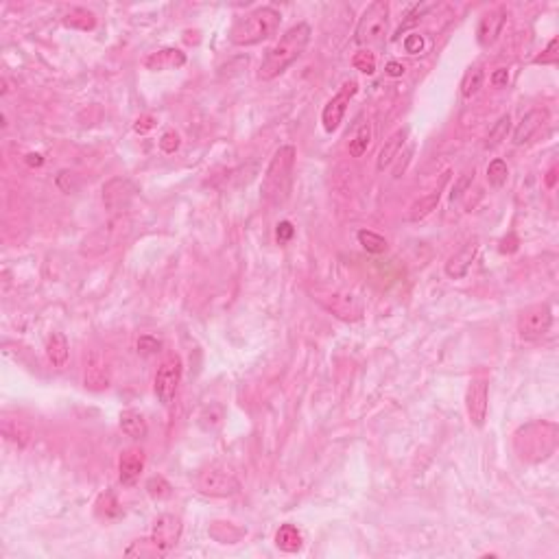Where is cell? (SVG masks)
<instances>
[{
    "instance_id": "obj_31",
    "label": "cell",
    "mask_w": 559,
    "mask_h": 559,
    "mask_svg": "<svg viewBox=\"0 0 559 559\" xmlns=\"http://www.w3.org/2000/svg\"><path fill=\"white\" fill-rule=\"evenodd\" d=\"M369 142H371V127H369V123H365V125H361L359 129H356V133L350 138L348 149H350L352 158H363V155L367 153V149H369Z\"/></svg>"
},
{
    "instance_id": "obj_23",
    "label": "cell",
    "mask_w": 559,
    "mask_h": 559,
    "mask_svg": "<svg viewBox=\"0 0 559 559\" xmlns=\"http://www.w3.org/2000/svg\"><path fill=\"white\" fill-rule=\"evenodd\" d=\"M47 356L53 367H66L70 356V343L66 339V334L61 332H53L49 341H47Z\"/></svg>"
},
{
    "instance_id": "obj_20",
    "label": "cell",
    "mask_w": 559,
    "mask_h": 559,
    "mask_svg": "<svg viewBox=\"0 0 559 559\" xmlns=\"http://www.w3.org/2000/svg\"><path fill=\"white\" fill-rule=\"evenodd\" d=\"M186 63V53L180 49H162L155 51L145 59V68L153 73H162V70H177Z\"/></svg>"
},
{
    "instance_id": "obj_33",
    "label": "cell",
    "mask_w": 559,
    "mask_h": 559,
    "mask_svg": "<svg viewBox=\"0 0 559 559\" xmlns=\"http://www.w3.org/2000/svg\"><path fill=\"white\" fill-rule=\"evenodd\" d=\"M223 419H226V411L221 405H210L199 413V426L204 431H216Z\"/></svg>"
},
{
    "instance_id": "obj_45",
    "label": "cell",
    "mask_w": 559,
    "mask_h": 559,
    "mask_svg": "<svg viewBox=\"0 0 559 559\" xmlns=\"http://www.w3.org/2000/svg\"><path fill=\"white\" fill-rule=\"evenodd\" d=\"M507 81H509V70H507V68H498L494 75H491V83H494L496 87L507 85Z\"/></svg>"
},
{
    "instance_id": "obj_48",
    "label": "cell",
    "mask_w": 559,
    "mask_h": 559,
    "mask_svg": "<svg viewBox=\"0 0 559 559\" xmlns=\"http://www.w3.org/2000/svg\"><path fill=\"white\" fill-rule=\"evenodd\" d=\"M555 180H557V168H551V171L546 173V186L553 188V186H555Z\"/></svg>"
},
{
    "instance_id": "obj_25",
    "label": "cell",
    "mask_w": 559,
    "mask_h": 559,
    "mask_svg": "<svg viewBox=\"0 0 559 559\" xmlns=\"http://www.w3.org/2000/svg\"><path fill=\"white\" fill-rule=\"evenodd\" d=\"M276 544L284 553H297L302 548V533L295 524H282L276 533Z\"/></svg>"
},
{
    "instance_id": "obj_3",
    "label": "cell",
    "mask_w": 559,
    "mask_h": 559,
    "mask_svg": "<svg viewBox=\"0 0 559 559\" xmlns=\"http://www.w3.org/2000/svg\"><path fill=\"white\" fill-rule=\"evenodd\" d=\"M513 446H516V453L522 461H546L557 448V424L544 419L524 424L513 435Z\"/></svg>"
},
{
    "instance_id": "obj_16",
    "label": "cell",
    "mask_w": 559,
    "mask_h": 559,
    "mask_svg": "<svg viewBox=\"0 0 559 559\" xmlns=\"http://www.w3.org/2000/svg\"><path fill=\"white\" fill-rule=\"evenodd\" d=\"M548 123V109L544 107H535L531 111H527V114L522 116V121L518 123L516 131H513V145L516 147H522L527 145L535 133H538L544 125Z\"/></svg>"
},
{
    "instance_id": "obj_12",
    "label": "cell",
    "mask_w": 559,
    "mask_h": 559,
    "mask_svg": "<svg viewBox=\"0 0 559 559\" xmlns=\"http://www.w3.org/2000/svg\"><path fill=\"white\" fill-rule=\"evenodd\" d=\"M182 518L175 516V513H162V516L155 518L153 529H151V544L158 548L160 553H166L177 546L182 538Z\"/></svg>"
},
{
    "instance_id": "obj_7",
    "label": "cell",
    "mask_w": 559,
    "mask_h": 559,
    "mask_svg": "<svg viewBox=\"0 0 559 559\" xmlns=\"http://www.w3.org/2000/svg\"><path fill=\"white\" fill-rule=\"evenodd\" d=\"M389 31V3L387 0H374V3L361 13L359 25L354 31V42L361 47L380 42Z\"/></svg>"
},
{
    "instance_id": "obj_19",
    "label": "cell",
    "mask_w": 559,
    "mask_h": 559,
    "mask_svg": "<svg viewBox=\"0 0 559 559\" xmlns=\"http://www.w3.org/2000/svg\"><path fill=\"white\" fill-rule=\"evenodd\" d=\"M133 192L136 190H133L131 182L123 180V177H116V180H111L103 186V201L111 212H118L129 204Z\"/></svg>"
},
{
    "instance_id": "obj_44",
    "label": "cell",
    "mask_w": 559,
    "mask_h": 559,
    "mask_svg": "<svg viewBox=\"0 0 559 559\" xmlns=\"http://www.w3.org/2000/svg\"><path fill=\"white\" fill-rule=\"evenodd\" d=\"M405 63H400V61H389L387 66H385V73L389 75V77H393V79H398V77H402L405 75Z\"/></svg>"
},
{
    "instance_id": "obj_27",
    "label": "cell",
    "mask_w": 559,
    "mask_h": 559,
    "mask_svg": "<svg viewBox=\"0 0 559 559\" xmlns=\"http://www.w3.org/2000/svg\"><path fill=\"white\" fill-rule=\"evenodd\" d=\"M63 25L70 27V29H79V31H92L97 27V18L92 11H87L83 7H75L66 13Z\"/></svg>"
},
{
    "instance_id": "obj_43",
    "label": "cell",
    "mask_w": 559,
    "mask_h": 559,
    "mask_svg": "<svg viewBox=\"0 0 559 559\" xmlns=\"http://www.w3.org/2000/svg\"><path fill=\"white\" fill-rule=\"evenodd\" d=\"M153 127H155V118H153L151 114L140 116V118L136 121V125H133V129H136L138 133H147V131H151Z\"/></svg>"
},
{
    "instance_id": "obj_6",
    "label": "cell",
    "mask_w": 559,
    "mask_h": 559,
    "mask_svg": "<svg viewBox=\"0 0 559 559\" xmlns=\"http://www.w3.org/2000/svg\"><path fill=\"white\" fill-rule=\"evenodd\" d=\"M195 483L201 494L214 496V498H230L240 491L238 477L228 465H221V463H212V465H206L204 469H199Z\"/></svg>"
},
{
    "instance_id": "obj_49",
    "label": "cell",
    "mask_w": 559,
    "mask_h": 559,
    "mask_svg": "<svg viewBox=\"0 0 559 559\" xmlns=\"http://www.w3.org/2000/svg\"><path fill=\"white\" fill-rule=\"evenodd\" d=\"M411 153H413V151H411V149H407V155H405V164L409 162V158H411ZM402 173H405V166H398V168L393 171V177H400Z\"/></svg>"
},
{
    "instance_id": "obj_34",
    "label": "cell",
    "mask_w": 559,
    "mask_h": 559,
    "mask_svg": "<svg viewBox=\"0 0 559 559\" xmlns=\"http://www.w3.org/2000/svg\"><path fill=\"white\" fill-rule=\"evenodd\" d=\"M507 175H509V168H507L505 160L496 158V160L489 162V166H487V182H489V186L500 188L507 182Z\"/></svg>"
},
{
    "instance_id": "obj_4",
    "label": "cell",
    "mask_w": 559,
    "mask_h": 559,
    "mask_svg": "<svg viewBox=\"0 0 559 559\" xmlns=\"http://www.w3.org/2000/svg\"><path fill=\"white\" fill-rule=\"evenodd\" d=\"M282 22V16L274 7H258L250 13L240 16L232 29H230V42L234 47H254L262 39H269Z\"/></svg>"
},
{
    "instance_id": "obj_26",
    "label": "cell",
    "mask_w": 559,
    "mask_h": 559,
    "mask_svg": "<svg viewBox=\"0 0 559 559\" xmlns=\"http://www.w3.org/2000/svg\"><path fill=\"white\" fill-rule=\"evenodd\" d=\"M483 81H485V73H483L481 66H469L463 75V79H461V97L463 99L477 97L479 90L483 87Z\"/></svg>"
},
{
    "instance_id": "obj_32",
    "label": "cell",
    "mask_w": 559,
    "mask_h": 559,
    "mask_svg": "<svg viewBox=\"0 0 559 559\" xmlns=\"http://www.w3.org/2000/svg\"><path fill=\"white\" fill-rule=\"evenodd\" d=\"M356 238H359L361 247H363L365 252H369V254H385V252H387V238H385V236H380L378 232H371V230H359Z\"/></svg>"
},
{
    "instance_id": "obj_8",
    "label": "cell",
    "mask_w": 559,
    "mask_h": 559,
    "mask_svg": "<svg viewBox=\"0 0 559 559\" xmlns=\"http://www.w3.org/2000/svg\"><path fill=\"white\" fill-rule=\"evenodd\" d=\"M182 359L177 354H171L168 359L162 361V365L158 367V374H155V383H153V391L158 395V400L162 402L164 407H171L173 400L177 395V389H180L182 383Z\"/></svg>"
},
{
    "instance_id": "obj_29",
    "label": "cell",
    "mask_w": 559,
    "mask_h": 559,
    "mask_svg": "<svg viewBox=\"0 0 559 559\" xmlns=\"http://www.w3.org/2000/svg\"><path fill=\"white\" fill-rule=\"evenodd\" d=\"M441 188H443V184H441L437 190H433L431 195H426V197H422L419 201H415V204L411 206L409 219H411V221H422L424 216H429V214L437 208V204H439Z\"/></svg>"
},
{
    "instance_id": "obj_28",
    "label": "cell",
    "mask_w": 559,
    "mask_h": 559,
    "mask_svg": "<svg viewBox=\"0 0 559 559\" xmlns=\"http://www.w3.org/2000/svg\"><path fill=\"white\" fill-rule=\"evenodd\" d=\"M509 131H511V116L509 114H503L494 125H491L489 133H487V138H485V149H496L500 147L507 136H509Z\"/></svg>"
},
{
    "instance_id": "obj_9",
    "label": "cell",
    "mask_w": 559,
    "mask_h": 559,
    "mask_svg": "<svg viewBox=\"0 0 559 559\" xmlns=\"http://www.w3.org/2000/svg\"><path fill=\"white\" fill-rule=\"evenodd\" d=\"M465 411L469 422L477 429L485 426V419L489 413V378L485 374H477L469 380L465 391Z\"/></svg>"
},
{
    "instance_id": "obj_22",
    "label": "cell",
    "mask_w": 559,
    "mask_h": 559,
    "mask_svg": "<svg viewBox=\"0 0 559 559\" xmlns=\"http://www.w3.org/2000/svg\"><path fill=\"white\" fill-rule=\"evenodd\" d=\"M118 426L127 437L136 439V441H140L149 435V424H147L145 415L136 409H125L118 417Z\"/></svg>"
},
{
    "instance_id": "obj_42",
    "label": "cell",
    "mask_w": 559,
    "mask_h": 559,
    "mask_svg": "<svg viewBox=\"0 0 559 559\" xmlns=\"http://www.w3.org/2000/svg\"><path fill=\"white\" fill-rule=\"evenodd\" d=\"M422 49H424V37H422V35L413 33V35H409V37L405 39V51H407L409 55H417V53H422Z\"/></svg>"
},
{
    "instance_id": "obj_38",
    "label": "cell",
    "mask_w": 559,
    "mask_h": 559,
    "mask_svg": "<svg viewBox=\"0 0 559 559\" xmlns=\"http://www.w3.org/2000/svg\"><path fill=\"white\" fill-rule=\"evenodd\" d=\"M557 47H559V39H557V37H553V39L548 42V47L542 51V55H538V57L533 59V63H535V66H555V63L559 61Z\"/></svg>"
},
{
    "instance_id": "obj_18",
    "label": "cell",
    "mask_w": 559,
    "mask_h": 559,
    "mask_svg": "<svg viewBox=\"0 0 559 559\" xmlns=\"http://www.w3.org/2000/svg\"><path fill=\"white\" fill-rule=\"evenodd\" d=\"M145 469V450L142 448H127L118 459V477L123 485H133Z\"/></svg>"
},
{
    "instance_id": "obj_41",
    "label": "cell",
    "mask_w": 559,
    "mask_h": 559,
    "mask_svg": "<svg viewBox=\"0 0 559 559\" xmlns=\"http://www.w3.org/2000/svg\"><path fill=\"white\" fill-rule=\"evenodd\" d=\"M293 236H295L293 223H290V221H280V223H278V230H276V238H278V242H288Z\"/></svg>"
},
{
    "instance_id": "obj_5",
    "label": "cell",
    "mask_w": 559,
    "mask_h": 559,
    "mask_svg": "<svg viewBox=\"0 0 559 559\" xmlns=\"http://www.w3.org/2000/svg\"><path fill=\"white\" fill-rule=\"evenodd\" d=\"M131 232V219L125 214L111 216L107 223H103L101 228H97L92 234H87L81 242V254L87 258H94L101 254H107L111 250H116L118 245L125 242V238Z\"/></svg>"
},
{
    "instance_id": "obj_13",
    "label": "cell",
    "mask_w": 559,
    "mask_h": 559,
    "mask_svg": "<svg viewBox=\"0 0 559 559\" xmlns=\"http://www.w3.org/2000/svg\"><path fill=\"white\" fill-rule=\"evenodd\" d=\"M356 92H359V83L348 81V83H343L341 90L326 103V107L321 111V123H324V129L328 133H334L339 129V125H341V121L345 116V109H348V105H350V101H352V97Z\"/></svg>"
},
{
    "instance_id": "obj_40",
    "label": "cell",
    "mask_w": 559,
    "mask_h": 559,
    "mask_svg": "<svg viewBox=\"0 0 559 559\" xmlns=\"http://www.w3.org/2000/svg\"><path fill=\"white\" fill-rule=\"evenodd\" d=\"M160 149L164 153H175L177 149H180V136H177L175 131H166L160 138Z\"/></svg>"
},
{
    "instance_id": "obj_47",
    "label": "cell",
    "mask_w": 559,
    "mask_h": 559,
    "mask_svg": "<svg viewBox=\"0 0 559 559\" xmlns=\"http://www.w3.org/2000/svg\"><path fill=\"white\" fill-rule=\"evenodd\" d=\"M27 164H29V166H42V164H44V158H42L39 153H29V155H27Z\"/></svg>"
},
{
    "instance_id": "obj_46",
    "label": "cell",
    "mask_w": 559,
    "mask_h": 559,
    "mask_svg": "<svg viewBox=\"0 0 559 559\" xmlns=\"http://www.w3.org/2000/svg\"><path fill=\"white\" fill-rule=\"evenodd\" d=\"M469 180H472V175H463L461 177V182H459V186L453 190V199H457V197H461V192L465 190V186L469 184Z\"/></svg>"
},
{
    "instance_id": "obj_17",
    "label": "cell",
    "mask_w": 559,
    "mask_h": 559,
    "mask_svg": "<svg viewBox=\"0 0 559 559\" xmlns=\"http://www.w3.org/2000/svg\"><path fill=\"white\" fill-rule=\"evenodd\" d=\"M111 383L109 365L101 352H92L85 363V387L90 391H105Z\"/></svg>"
},
{
    "instance_id": "obj_30",
    "label": "cell",
    "mask_w": 559,
    "mask_h": 559,
    "mask_svg": "<svg viewBox=\"0 0 559 559\" xmlns=\"http://www.w3.org/2000/svg\"><path fill=\"white\" fill-rule=\"evenodd\" d=\"M3 435H5L9 441L18 443L20 448H22V446H27L29 439H31V431H29V426H25V424L18 422V419H9V417L3 419Z\"/></svg>"
},
{
    "instance_id": "obj_36",
    "label": "cell",
    "mask_w": 559,
    "mask_h": 559,
    "mask_svg": "<svg viewBox=\"0 0 559 559\" xmlns=\"http://www.w3.org/2000/svg\"><path fill=\"white\" fill-rule=\"evenodd\" d=\"M352 66L363 75H374L376 73V57L369 51H359L352 57Z\"/></svg>"
},
{
    "instance_id": "obj_11",
    "label": "cell",
    "mask_w": 559,
    "mask_h": 559,
    "mask_svg": "<svg viewBox=\"0 0 559 559\" xmlns=\"http://www.w3.org/2000/svg\"><path fill=\"white\" fill-rule=\"evenodd\" d=\"M328 312L343 321H359L363 317V304L361 300L345 293V290H328V293H319L315 297Z\"/></svg>"
},
{
    "instance_id": "obj_24",
    "label": "cell",
    "mask_w": 559,
    "mask_h": 559,
    "mask_svg": "<svg viewBox=\"0 0 559 559\" xmlns=\"http://www.w3.org/2000/svg\"><path fill=\"white\" fill-rule=\"evenodd\" d=\"M97 518L103 522H114L123 516V507L118 503V498L111 494V491H105V494L99 496L97 500Z\"/></svg>"
},
{
    "instance_id": "obj_2",
    "label": "cell",
    "mask_w": 559,
    "mask_h": 559,
    "mask_svg": "<svg viewBox=\"0 0 559 559\" xmlns=\"http://www.w3.org/2000/svg\"><path fill=\"white\" fill-rule=\"evenodd\" d=\"M297 151L293 145L280 147L269 162L260 184V197L269 206H282L288 199L290 184H293V171H295Z\"/></svg>"
},
{
    "instance_id": "obj_1",
    "label": "cell",
    "mask_w": 559,
    "mask_h": 559,
    "mask_svg": "<svg viewBox=\"0 0 559 559\" xmlns=\"http://www.w3.org/2000/svg\"><path fill=\"white\" fill-rule=\"evenodd\" d=\"M310 37H312V31L306 22H297L295 27L284 31V35L264 53L260 68H258V79L274 81L276 77H280L286 68H290V66L306 53Z\"/></svg>"
},
{
    "instance_id": "obj_35",
    "label": "cell",
    "mask_w": 559,
    "mask_h": 559,
    "mask_svg": "<svg viewBox=\"0 0 559 559\" xmlns=\"http://www.w3.org/2000/svg\"><path fill=\"white\" fill-rule=\"evenodd\" d=\"M145 487H147L149 496L153 500H164V498H168L173 494V487H171V483L164 477H151Z\"/></svg>"
},
{
    "instance_id": "obj_15",
    "label": "cell",
    "mask_w": 559,
    "mask_h": 559,
    "mask_svg": "<svg viewBox=\"0 0 559 559\" xmlns=\"http://www.w3.org/2000/svg\"><path fill=\"white\" fill-rule=\"evenodd\" d=\"M477 254H479V238H469L461 250H457L450 258H448V262H446V266H443V271H446V276H448L450 280H461V278H465L467 276V271H469V266H472V262H474V258H477Z\"/></svg>"
},
{
    "instance_id": "obj_21",
    "label": "cell",
    "mask_w": 559,
    "mask_h": 559,
    "mask_svg": "<svg viewBox=\"0 0 559 559\" xmlns=\"http://www.w3.org/2000/svg\"><path fill=\"white\" fill-rule=\"evenodd\" d=\"M407 138H409V127H400L385 140L383 149H380V153H378V160H376L378 171H385L393 164V160L400 155L402 147H405Z\"/></svg>"
},
{
    "instance_id": "obj_37",
    "label": "cell",
    "mask_w": 559,
    "mask_h": 559,
    "mask_svg": "<svg viewBox=\"0 0 559 559\" xmlns=\"http://www.w3.org/2000/svg\"><path fill=\"white\" fill-rule=\"evenodd\" d=\"M431 7H433V5H429V3H422V5H415V7H413V9H411L409 13H407V20H405V22H402V25H400V29L395 31L393 39H398V37H400L402 33H405V31H407L409 27L417 25V22H419V18H422L424 13H426V11H429Z\"/></svg>"
},
{
    "instance_id": "obj_14",
    "label": "cell",
    "mask_w": 559,
    "mask_h": 559,
    "mask_svg": "<svg viewBox=\"0 0 559 559\" xmlns=\"http://www.w3.org/2000/svg\"><path fill=\"white\" fill-rule=\"evenodd\" d=\"M505 22H507V9L505 7H496V9L483 13V18L479 20V27H477L479 47H483V49L494 47L496 39L500 37V33L505 29Z\"/></svg>"
},
{
    "instance_id": "obj_10",
    "label": "cell",
    "mask_w": 559,
    "mask_h": 559,
    "mask_svg": "<svg viewBox=\"0 0 559 559\" xmlns=\"http://www.w3.org/2000/svg\"><path fill=\"white\" fill-rule=\"evenodd\" d=\"M553 326V310L548 304H533L518 315V334L524 341L542 339Z\"/></svg>"
},
{
    "instance_id": "obj_39",
    "label": "cell",
    "mask_w": 559,
    "mask_h": 559,
    "mask_svg": "<svg viewBox=\"0 0 559 559\" xmlns=\"http://www.w3.org/2000/svg\"><path fill=\"white\" fill-rule=\"evenodd\" d=\"M160 348H162V341H160V339H155V337H151V334H145V337L138 339V352H140V354H147V356L158 354Z\"/></svg>"
}]
</instances>
